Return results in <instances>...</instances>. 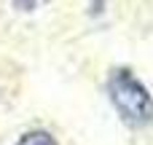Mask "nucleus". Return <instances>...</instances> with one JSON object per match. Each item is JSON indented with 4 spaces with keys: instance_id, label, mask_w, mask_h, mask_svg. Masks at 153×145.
<instances>
[{
    "instance_id": "1",
    "label": "nucleus",
    "mask_w": 153,
    "mask_h": 145,
    "mask_svg": "<svg viewBox=\"0 0 153 145\" xmlns=\"http://www.w3.org/2000/svg\"><path fill=\"white\" fill-rule=\"evenodd\" d=\"M108 100L126 126L145 129L153 124V94L129 67H113L110 70Z\"/></svg>"
},
{
    "instance_id": "2",
    "label": "nucleus",
    "mask_w": 153,
    "mask_h": 145,
    "mask_svg": "<svg viewBox=\"0 0 153 145\" xmlns=\"http://www.w3.org/2000/svg\"><path fill=\"white\" fill-rule=\"evenodd\" d=\"M13 145H59V143L48 129H30V132H22Z\"/></svg>"
},
{
    "instance_id": "3",
    "label": "nucleus",
    "mask_w": 153,
    "mask_h": 145,
    "mask_svg": "<svg viewBox=\"0 0 153 145\" xmlns=\"http://www.w3.org/2000/svg\"><path fill=\"white\" fill-rule=\"evenodd\" d=\"M11 3H13V8H16V11L30 13V11H35V8H38V3H40V0H11Z\"/></svg>"
}]
</instances>
